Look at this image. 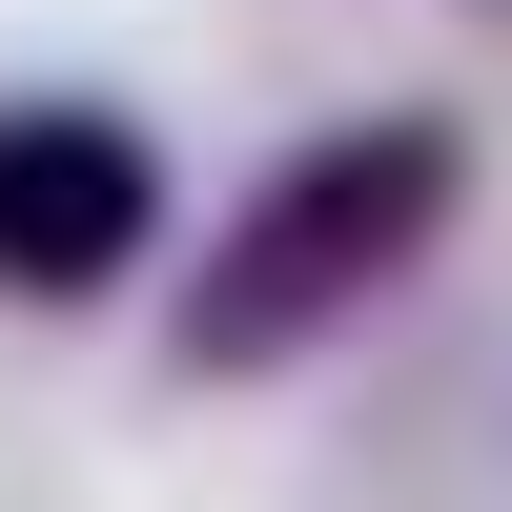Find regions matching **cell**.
I'll return each mask as SVG.
<instances>
[{
  "mask_svg": "<svg viewBox=\"0 0 512 512\" xmlns=\"http://www.w3.org/2000/svg\"><path fill=\"white\" fill-rule=\"evenodd\" d=\"M451 226H472V123L451 103L328 123V144H287L267 185L205 226V267L164 287V369H185V390H267L328 328H369L410 267H451Z\"/></svg>",
  "mask_w": 512,
  "mask_h": 512,
  "instance_id": "1",
  "label": "cell"
},
{
  "mask_svg": "<svg viewBox=\"0 0 512 512\" xmlns=\"http://www.w3.org/2000/svg\"><path fill=\"white\" fill-rule=\"evenodd\" d=\"M328 472L349 492H512V328H451L431 369H390Z\"/></svg>",
  "mask_w": 512,
  "mask_h": 512,
  "instance_id": "3",
  "label": "cell"
},
{
  "mask_svg": "<svg viewBox=\"0 0 512 512\" xmlns=\"http://www.w3.org/2000/svg\"><path fill=\"white\" fill-rule=\"evenodd\" d=\"M472 21H512V0H472Z\"/></svg>",
  "mask_w": 512,
  "mask_h": 512,
  "instance_id": "4",
  "label": "cell"
},
{
  "mask_svg": "<svg viewBox=\"0 0 512 512\" xmlns=\"http://www.w3.org/2000/svg\"><path fill=\"white\" fill-rule=\"evenodd\" d=\"M164 246V144L103 103V82H21L0 103V308H103Z\"/></svg>",
  "mask_w": 512,
  "mask_h": 512,
  "instance_id": "2",
  "label": "cell"
}]
</instances>
